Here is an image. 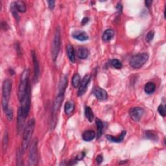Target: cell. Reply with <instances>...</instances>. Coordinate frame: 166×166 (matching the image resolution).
Segmentation results:
<instances>
[{"label":"cell","mask_w":166,"mask_h":166,"mask_svg":"<svg viewBox=\"0 0 166 166\" xmlns=\"http://www.w3.org/2000/svg\"><path fill=\"white\" fill-rule=\"evenodd\" d=\"M35 125V119L29 120L26 124V126L23 133V140H22V145H21L22 153H24L27 149L28 148V146L30 144L31 138H32V135L34 132Z\"/></svg>","instance_id":"6da1fadb"},{"label":"cell","mask_w":166,"mask_h":166,"mask_svg":"<svg viewBox=\"0 0 166 166\" xmlns=\"http://www.w3.org/2000/svg\"><path fill=\"white\" fill-rule=\"evenodd\" d=\"M29 72L27 69H26L23 71L21 77L20 81L18 86V97L20 102H21L23 99L24 98L29 88Z\"/></svg>","instance_id":"7a4b0ae2"},{"label":"cell","mask_w":166,"mask_h":166,"mask_svg":"<svg viewBox=\"0 0 166 166\" xmlns=\"http://www.w3.org/2000/svg\"><path fill=\"white\" fill-rule=\"evenodd\" d=\"M12 90V82L9 79L3 81L2 86V104L3 111L9 108V102L10 100L11 93Z\"/></svg>","instance_id":"3957f363"},{"label":"cell","mask_w":166,"mask_h":166,"mask_svg":"<svg viewBox=\"0 0 166 166\" xmlns=\"http://www.w3.org/2000/svg\"><path fill=\"white\" fill-rule=\"evenodd\" d=\"M61 45V35H60V27H57L55 30V35H54V38L53 40V44H52V57L54 61L56 60L58 54L59 53Z\"/></svg>","instance_id":"277c9868"},{"label":"cell","mask_w":166,"mask_h":166,"mask_svg":"<svg viewBox=\"0 0 166 166\" xmlns=\"http://www.w3.org/2000/svg\"><path fill=\"white\" fill-rule=\"evenodd\" d=\"M149 59V55L145 53H140L131 58L129 64L132 68H140L143 66Z\"/></svg>","instance_id":"5b68a950"},{"label":"cell","mask_w":166,"mask_h":166,"mask_svg":"<svg viewBox=\"0 0 166 166\" xmlns=\"http://www.w3.org/2000/svg\"><path fill=\"white\" fill-rule=\"evenodd\" d=\"M38 161V140L35 138L31 143L29 151V165H36Z\"/></svg>","instance_id":"8992f818"},{"label":"cell","mask_w":166,"mask_h":166,"mask_svg":"<svg viewBox=\"0 0 166 166\" xmlns=\"http://www.w3.org/2000/svg\"><path fill=\"white\" fill-rule=\"evenodd\" d=\"M30 88V87H29ZM28 89L24 98L20 102L21 109L22 114L25 118H26L29 113L31 108V97H30V89Z\"/></svg>","instance_id":"52a82bcc"},{"label":"cell","mask_w":166,"mask_h":166,"mask_svg":"<svg viewBox=\"0 0 166 166\" xmlns=\"http://www.w3.org/2000/svg\"><path fill=\"white\" fill-rule=\"evenodd\" d=\"M64 95H57V96L55 99L53 105V108H52V117H53V121L56 120V116L57 114L59 112V109L60 108L62 102L64 99Z\"/></svg>","instance_id":"ba28073f"},{"label":"cell","mask_w":166,"mask_h":166,"mask_svg":"<svg viewBox=\"0 0 166 166\" xmlns=\"http://www.w3.org/2000/svg\"><path fill=\"white\" fill-rule=\"evenodd\" d=\"M144 110L142 108L140 107H134L132 108L129 111V115L131 119L134 121L138 122L140 121L141 119L142 116H143Z\"/></svg>","instance_id":"9c48e42d"},{"label":"cell","mask_w":166,"mask_h":166,"mask_svg":"<svg viewBox=\"0 0 166 166\" xmlns=\"http://www.w3.org/2000/svg\"><path fill=\"white\" fill-rule=\"evenodd\" d=\"M90 81V75L89 74H86L84 78L83 81L80 83L79 88H78V92H77V96H81L85 93L87 86H88L89 83Z\"/></svg>","instance_id":"30bf717a"},{"label":"cell","mask_w":166,"mask_h":166,"mask_svg":"<svg viewBox=\"0 0 166 166\" xmlns=\"http://www.w3.org/2000/svg\"><path fill=\"white\" fill-rule=\"evenodd\" d=\"M31 55H32V59L34 64V79L35 81L36 82L38 80L39 75V71H40V68H39V62L35 51H32V52H31Z\"/></svg>","instance_id":"8fae6325"},{"label":"cell","mask_w":166,"mask_h":166,"mask_svg":"<svg viewBox=\"0 0 166 166\" xmlns=\"http://www.w3.org/2000/svg\"><path fill=\"white\" fill-rule=\"evenodd\" d=\"M93 94L96 98L100 101H105L108 98L107 92L102 88H99V87H97L94 89Z\"/></svg>","instance_id":"7c38bea8"},{"label":"cell","mask_w":166,"mask_h":166,"mask_svg":"<svg viewBox=\"0 0 166 166\" xmlns=\"http://www.w3.org/2000/svg\"><path fill=\"white\" fill-rule=\"evenodd\" d=\"M68 85V78L66 75L62 76L60 78L59 87H58V94L59 95H64L66 87Z\"/></svg>","instance_id":"4fadbf2b"},{"label":"cell","mask_w":166,"mask_h":166,"mask_svg":"<svg viewBox=\"0 0 166 166\" xmlns=\"http://www.w3.org/2000/svg\"><path fill=\"white\" fill-rule=\"evenodd\" d=\"M72 36L77 40L84 42L89 39L88 35L84 31H75L72 33Z\"/></svg>","instance_id":"5bb4252c"},{"label":"cell","mask_w":166,"mask_h":166,"mask_svg":"<svg viewBox=\"0 0 166 166\" xmlns=\"http://www.w3.org/2000/svg\"><path fill=\"white\" fill-rule=\"evenodd\" d=\"M77 55L81 59H86L89 55V50L84 47H79L77 49Z\"/></svg>","instance_id":"9a60e30c"},{"label":"cell","mask_w":166,"mask_h":166,"mask_svg":"<svg viewBox=\"0 0 166 166\" xmlns=\"http://www.w3.org/2000/svg\"><path fill=\"white\" fill-rule=\"evenodd\" d=\"M24 119H25V117H23L22 114L21 107H20L18 109V121H17L18 131H21L23 129V125H24Z\"/></svg>","instance_id":"2e32d148"},{"label":"cell","mask_w":166,"mask_h":166,"mask_svg":"<svg viewBox=\"0 0 166 166\" xmlns=\"http://www.w3.org/2000/svg\"><path fill=\"white\" fill-rule=\"evenodd\" d=\"M125 134H126V131L123 130L118 137H114L112 135H107L106 138L110 141L115 142V143H120V142H121L123 140L125 136Z\"/></svg>","instance_id":"e0dca14e"},{"label":"cell","mask_w":166,"mask_h":166,"mask_svg":"<svg viewBox=\"0 0 166 166\" xmlns=\"http://www.w3.org/2000/svg\"><path fill=\"white\" fill-rule=\"evenodd\" d=\"M96 137V132L93 130H86L82 134V138L85 141H90Z\"/></svg>","instance_id":"ac0fdd59"},{"label":"cell","mask_w":166,"mask_h":166,"mask_svg":"<svg viewBox=\"0 0 166 166\" xmlns=\"http://www.w3.org/2000/svg\"><path fill=\"white\" fill-rule=\"evenodd\" d=\"M68 57L71 62L75 63V53L74 47L72 45H68L66 47Z\"/></svg>","instance_id":"d6986e66"},{"label":"cell","mask_w":166,"mask_h":166,"mask_svg":"<svg viewBox=\"0 0 166 166\" xmlns=\"http://www.w3.org/2000/svg\"><path fill=\"white\" fill-rule=\"evenodd\" d=\"M114 31L111 29H108L105 31L102 35V40L105 42H109L114 36Z\"/></svg>","instance_id":"ffe728a7"},{"label":"cell","mask_w":166,"mask_h":166,"mask_svg":"<svg viewBox=\"0 0 166 166\" xmlns=\"http://www.w3.org/2000/svg\"><path fill=\"white\" fill-rule=\"evenodd\" d=\"M74 109H75V105L74 103V102L69 101L66 102L65 106H64V110L67 115L69 116L72 114L74 112Z\"/></svg>","instance_id":"44dd1931"},{"label":"cell","mask_w":166,"mask_h":166,"mask_svg":"<svg viewBox=\"0 0 166 166\" xmlns=\"http://www.w3.org/2000/svg\"><path fill=\"white\" fill-rule=\"evenodd\" d=\"M16 9H17V11L19 12L23 13L26 12L27 7L26 3L22 1H17L16 2H14Z\"/></svg>","instance_id":"7402d4cb"},{"label":"cell","mask_w":166,"mask_h":166,"mask_svg":"<svg viewBox=\"0 0 166 166\" xmlns=\"http://www.w3.org/2000/svg\"><path fill=\"white\" fill-rule=\"evenodd\" d=\"M155 90H156V86L154 83L153 82H149L145 85L144 91L147 94L153 93Z\"/></svg>","instance_id":"603a6c76"},{"label":"cell","mask_w":166,"mask_h":166,"mask_svg":"<svg viewBox=\"0 0 166 166\" xmlns=\"http://www.w3.org/2000/svg\"><path fill=\"white\" fill-rule=\"evenodd\" d=\"M96 123L97 125V138H100L102 136V132H103V129H104V125L103 123L102 122V121L98 118L96 120Z\"/></svg>","instance_id":"cb8c5ba5"},{"label":"cell","mask_w":166,"mask_h":166,"mask_svg":"<svg viewBox=\"0 0 166 166\" xmlns=\"http://www.w3.org/2000/svg\"><path fill=\"white\" fill-rule=\"evenodd\" d=\"M85 116L90 122H92L94 119V113L90 107H86L85 108Z\"/></svg>","instance_id":"d4e9b609"},{"label":"cell","mask_w":166,"mask_h":166,"mask_svg":"<svg viewBox=\"0 0 166 166\" xmlns=\"http://www.w3.org/2000/svg\"><path fill=\"white\" fill-rule=\"evenodd\" d=\"M81 83V76L78 74H75L72 78V85L74 88H77Z\"/></svg>","instance_id":"484cf974"},{"label":"cell","mask_w":166,"mask_h":166,"mask_svg":"<svg viewBox=\"0 0 166 166\" xmlns=\"http://www.w3.org/2000/svg\"><path fill=\"white\" fill-rule=\"evenodd\" d=\"M145 136L147 138L150 140H152L154 141H156L158 140L157 134L154 131H152V130H147L145 132Z\"/></svg>","instance_id":"4316f807"},{"label":"cell","mask_w":166,"mask_h":166,"mask_svg":"<svg viewBox=\"0 0 166 166\" xmlns=\"http://www.w3.org/2000/svg\"><path fill=\"white\" fill-rule=\"evenodd\" d=\"M4 113L6 115V117L7 118V120L9 121H11L13 119V111L10 108H7L5 110H4Z\"/></svg>","instance_id":"83f0119b"},{"label":"cell","mask_w":166,"mask_h":166,"mask_svg":"<svg viewBox=\"0 0 166 166\" xmlns=\"http://www.w3.org/2000/svg\"><path fill=\"white\" fill-rule=\"evenodd\" d=\"M111 65H112V66H113L116 69H121L123 66L122 63L121 62V61L120 60L116 59H113L111 61Z\"/></svg>","instance_id":"f1b7e54d"},{"label":"cell","mask_w":166,"mask_h":166,"mask_svg":"<svg viewBox=\"0 0 166 166\" xmlns=\"http://www.w3.org/2000/svg\"><path fill=\"white\" fill-rule=\"evenodd\" d=\"M8 143H9V134H8L7 131L5 132L3 139V151H6V149L8 146Z\"/></svg>","instance_id":"f546056e"},{"label":"cell","mask_w":166,"mask_h":166,"mask_svg":"<svg viewBox=\"0 0 166 166\" xmlns=\"http://www.w3.org/2000/svg\"><path fill=\"white\" fill-rule=\"evenodd\" d=\"M154 31H149V32L146 35L145 40L147 42H151L153 40V39L154 38Z\"/></svg>","instance_id":"4dcf8cb0"},{"label":"cell","mask_w":166,"mask_h":166,"mask_svg":"<svg viewBox=\"0 0 166 166\" xmlns=\"http://www.w3.org/2000/svg\"><path fill=\"white\" fill-rule=\"evenodd\" d=\"M11 10L12 11V14L14 15V17H15V18L18 20L19 19V17H18V11L17 10V9H16V7H15V5H14V3H12L11 4Z\"/></svg>","instance_id":"1f68e13d"},{"label":"cell","mask_w":166,"mask_h":166,"mask_svg":"<svg viewBox=\"0 0 166 166\" xmlns=\"http://www.w3.org/2000/svg\"><path fill=\"white\" fill-rule=\"evenodd\" d=\"M158 111H159V114L163 116V117H165V108L164 105H160L159 108H158Z\"/></svg>","instance_id":"d6a6232c"},{"label":"cell","mask_w":166,"mask_h":166,"mask_svg":"<svg viewBox=\"0 0 166 166\" xmlns=\"http://www.w3.org/2000/svg\"><path fill=\"white\" fill-rule=\"evenodd\" d=\"M103 161V157L101 154H99L97 158H96V162L98 164H100L102 163V162Z\"/></svg>","instance_id":"836d02e7"},{"label":"cell","mask_w":166,"mask_h":166,"mask_svg":"<svg viewBox=\"0 0 166 166\" xmlns=\"http://www.w3.org/2000/svg\"><path fill=\"white\" fill-rule=\"evenodd\" d=\"M47 3H48V6H49L50 9L51 10H53L54 9V7H55V1H48V2H47Z\"/></svg>","instance_id":"e575fe53"},{"label":"cell","mask_w":166,"mask_h":166,"mask_svg":"<svg viewBox=\"0 0 166 166\" xmlns=\"http://www.w3.org/2000/svg\"><path fill=\"white\" fill-rule=\"evenodd\" d=\"M89 21V18H87V17H85V18H84L83 20H82V24L83 25H85V24H86V23H88Z\"/></svg>","instance_id":"d590c367"},{"label":"cell","mask_w":166,"mask_h":166,"mask_svg":"<svg viewBox=\"0 0 166 166\" xmlns=\"http://www.w3.org/2000/svg\"><path fill=\"white\" fill-rule=\"evenodd\" d=\"M145 3L147 7H150V6H151V5L152 3V1H150V0L149 1H145Z\"/></svg>","instance_id":"8d00e7d4"}]
</instances>
